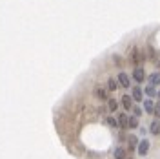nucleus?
<instances>
[{"label":"nucleus","instance_id":"obj_1","mask_svg":"<svg viewBox=\"0 0 160 159\" xmlns=\"http://www.w3.org/2000/svg\"><path fill=\"white\" fill-rule=\"evenodd\" d=\"M131 77H133V80L135 82H144L146 80V71H144V68L142 66H135L133 68V73H131Z\"/></svg>","mask_w":160,"mask_h":159},{"label":"nucleus","instance_id":"obj_2","mask_svg":"<svg viewBox=\"0 0 160 159\" xmlns=\"http://www.w3.org/2000/svg\"><path fill=\"white\" fill-rule=\"evenodd\" d=\"M117 82H118L122 88H126V90L131 88V77L128 75V73H126V71H120V73H118V77H117Z\"/></svg>","mask_w":160,"mask_h":159},{"label":"nucleus","instance_id":"obj_3","mask_svg":"<svg viewBox=\"0 0 160 159\" xmlns=\"http://www.w3.org/2000/svg\"><path fill=\"white\" fill-rule=\"evenodd\" d=\"M117 124H118L122 130H126V128H128V124H129V115H128V113H124V112H120L118 117H117Z\"/></svg>","mask_w":160,"mask_h":159},{"label":"nucleus","instance_id":"obj_4","mask_svg":"<svg viewBox=\"0 0 160 159\" xmlns=\"http://www.w3.org/2000/svg\"><path fill=\"white\" fill-rule=\"evenodd\" d=\"M137 150H138V156H146V154L149 152V141H148V139H142L138 143Z\"/></svg>","mask_w":160,"mask_h":159},{"label":"nucleus","instance_id":"obj_5","mask_svg":"<svg viewBox=\"0 0 160 159\" xmlns=\"http://www.w3.org/2000/svg\"><path fill=\"white\" fill-rule=\"evenodd\" d=\"M131 99L140 102V101H144V90L140 88V86H135L133 88V93H131Z\"/></svg>","mask_w":160,"mask_h":159},{"label":"nucleus","instance_id":"obj_6","mask_svg":"<svg viewBox=\"0 0 160 159\" xmlns=\"http://www.w3.org/2000/svg\"><path fill=\"white\" fill-rule=\"evenodd\" d=\"M120 102H122V106L126 110L133 108V99H131V95H122V97H120Z\"/></svg>","mask_w":160,"mask_h":159},{"label":"nucleus","instance_id":"obj_7","mask_svg":"<svg viewBox=\"0 0 160 159\" xmlns=\"http://www.w3.org/2000/svg\"><path fill=\"white\" fill-rule=\"evenodd\" d=\"M149 132L153 134V135H160V121L158 119H155L149 124Z\"/></svg>","mask_w":160,"mask_h":159},{"label":"nucleus","instance_id":"obj_8","mask_svg":"<svg viewBox=\"0 0 160 159\" xmlns=\"http://www.w3.org/2000/svg\"><path fill=\"white\" fill-rule=\"evenodd\" d=\"M131 60H133V64H137L140 66V62H142V57H140V51L135 48V50H131Z\"/></svg>","mask_w":160,"mask_h":159},{"label":"nucleus","instance_id":"obj_9","mask_svg":"<svg viewBox=\"0 0 160 159\" xmlns=\"http://www.w3.org/2000/svg\"><path fill=\"white\" fill-rule=\"evenodd\" d=\"M144 112H146V113H153V110H155V102H153V101L151 99H146L144 101Z\"/></svg>","mask_w":160,"mask_h":159},{"label":"nucleus","instance_id":"obj_10","mask_svg":"<svg viewBox=\"0 0 160 159\" xmlns=\"http://www.w3.org/2000/svg\"><path fill=\"white\" fill-rule=\"evenodd\" d=\"M148 80H149V82H148L149 86H157V84L160 82V73H158V71L151 73V75H149V79H148Z\"/></svg>","mask_w":160,"mask_h":159},{"label":"nucleus","instance_id":"obj_11","mask_svg":"<svg viewBox=\"0 0 160 159\" xmlns=\"http://www.w3.org/2000/svg\"><path fill=\"white\" fill-rule=\"evenodd\" d=\"M95 93H97V97L102 101H108L109 97H108V91H106V88H102V86H98V88L95 90Z\"/></svg>","mask_w":160,"mask_h":159},{"label":"nucleus","instance_id":"obj_12","mask_svg":"<svg viewBox=\"0 0 160 159\" xmlns=\"http://www.w3.org/2000/svg\"><path fill=\"white\" fill-rule=\"evenodd\" d=\"M144 95H148L149 99H151V97H157V88L148 84V86H146V90H144Z\"/></svg>","mask_w":160,"mask_h":159},{"label":"nucleus","instance_id":"obj_13","mask_svg":"<svg viewBox=\"0 0 160 159\" xmlns=\"http://www.w3.org/2000/svg\"><path fill=\"white\" fill-rule=\"evenodd\" d=\"M113 156H115V159H126V150L122 148V146H117Z\"/></svg>","mask_w":160,"mask_h":159},{"label":"nucleus","instance_id":"obj_14","mask_svg":"<svg viewBox=\"0 0 160 159\" xmlns=\"http://www.w3.org/2000/svg\"><path fill=\"white\" fill-rule=\"evenodd\" d=\"M117 108H118L117 99H108V110H109V112H117Z\"/></svg>","mask_w":160,"mask_h":159},{"label":"nucleus","instance_id":"obj_15","mask_svg":"<svg viewBox=\"0 0 160 159\" xmlns=\"http://www.w3.org/2000/svg\"><path fill=\"white\" fill-rule=\"evenodd\" d=\"M118 88V82H117V79H108V90H111V91H115V90Z\"/></svg>","mask_w":160,"mask_h":159},{"label":"nucleus","instance_id":"obj_16","mask_svg":"<svg viewBox=\"0 0 160 159\" xmlns=\"http://www.w3.org/2000/svg\"><path fill=\"white\" fill-rule=\"evenodd\" d=\"M128 143H129V148H131V150H135V146H138L140 141L137 139L135 135H129V137H128Z\"/></svg>","mask_w":160,"mask_h":159},{"label":"nucleus","instance_id":"obj_17","mask_svg":"<svg viewBox=\"0 0 160 159\" xmlns=\"http://www.w3.org/2000/svg\"><path fill=\"white\" fill-rule=\"evenodd\" d=\"M128 128H138V119L133 115V117H129V124H128Z\"/></svg>","mask_w":160,"mask_h":159},{"label":"nucleus","instance_id":"obj_18","mask_svg":"<svg viewBox=\"0 0 160 159\" xmlns=\"http://www.w3.org/2000/svg\"><path fill=\"white\" fill-rule=\"evenodd\" d=\"M131 112H133V115H135V117H137V119H138L140 115H142V113H144V110L140 108V106H133V108H131Z\"/></svg>","mask_w":160,"mask_h":159},{"label":"nucleus","instance_id":"obj_19","mask_svg":"<svg viewBox=\"0 0 160 159\" xmlns=\"http://www.w3.org/2000/svg\"><path fill=\"white\" fill-rule=\"evenodd\" d=\"M106 123L109 124L111 128H118V124H117V119H115V117H108V119H106Z\"/></svg>","mask_w":160,"mask_h":159},{"label":"nucleus","instance_id":"obj_20","mask_svg":"<svg viewBox=\"0 0 160 159\" xmlns=\"http://www.w3.org/2000/svg\"><path fill=\"white\" fill-rule=\"evenodd\" d=\"M148 55H149L151 59H157V50L151 48V46H148Z\"/></svg>","mask_w":160,"mask_h":159},{"label":"nucleus","instance_id":"obj_21","mask_svg":"<svg viewBox=\"0 0 160 159\" xmlns=\"http://www.w3.org/2000/svg\"><path fill=\"white\" fill-rule=\"evenodd\" d=\"M153 115H155L157 119H160V102H158V104H155V110H153Z\"/></svg>","mask_w":160,"mask_h":159},{"label":"nucleus","instance_id":"obj_22","mask_svg":"<svg viewBox=\"0 0 160 159\" xmlns=\"http://www.w3.org/2000/svg\"><path fill=\"white\" fill-rule=\"evenodd\" d=\"M113 60L117 62V66H122V57H118V55H113Z\"/></svg>","mask_w":160,"mask_h":159},{"label":"nucleus","instance_id":"obj_23","mask_svg":"<svg viewBox=\"0 0 160 159\" xmlns=\"http://www.w3.org/2000/svg\"><path fill=\"white\" fill-rule=\"evenodd\" d=\"M157 97H158V99H160V91H158V93H157Z\"/></svg>","mask_w":160,"mask_h":159},{"label":"nucleus","instance_id":"obj_24","mask_svg":"<svg viewBox=\"0 0 160 159\" xmlns=\"http://www.w3.org/2000/svg\"><path fill=\"white\" fill-rule=\"evenodd\" d=\"M126 159H133V157H126Z\"/></svg>","mask_w":160,"mask_h":159}]
</instances>
